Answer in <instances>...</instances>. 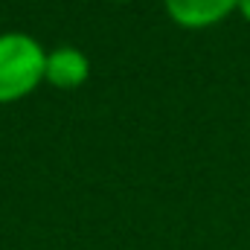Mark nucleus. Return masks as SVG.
Here are the masks:
<instances>
[{
  "instance_id": "1",
  "label": "nucleus",
  "mask_w": 250,
  "mask_h": 250,
  "mask_svg": "<svg viewBox=\"0 0 250 250\" xmlns=\"http://www.w3.org/2000/svg\"><path fill=\"white\" fill-rule=\"evenodd\" d=\"M47 50L26 32H0V105L29 96L44 82Z\"/></svg>"
},
{
  "instance_id": "2",
  "label": "nucleus",
  "mask_w": 250,
  "mask_h": 250,
  "mask_svg": "<svg viewBox=\"0 0 250 250\" xmlns=\"http://www.w3.org/2000/svg\"><path fill=\"white\" fill-rule=\"evenodd\" d=\"M90 76V62L79 47H56L47 53V64H44V82H50L53 87L62 90H73L82 87Z\"/></svg>"
},
{
  "instance_id": "3",
  "label": "nucleus",
  "mask_w": 250,
  "mask_h": 250,
  "mask_svg": "<svg viewBox=\"0 0 250 250\" xmlns=\"http://www.w3.org/2000/svg\"><path fill=\"white\" fill-rule=\"evenodd\" d=\"M169 18L187 29H204L239 9V0H163Z\"/></svg>"
},
{
  "instance_id": "4",
  "label": "nucleus",
  "mask_w": 250,
  "mask_h": 250,
  "mask_svg": "<svg viewBox=\"0 0 250 250\" xmlns=\"http://www.w3.org/2000/svg\"><path fill=\"white\" fill-rule=\"evenodd\" d=\"M239 12L245 15V21H250V0H239Z\"/></svg>"
},
{
  "instance_id": "5",
  "label": "nucleus",
  "mask_w": 250,
  "mask_h": 250,
  "mask_svg": "<svg viewBox=\"0 0 250 250\" xmlns=\"http://www.w3.org/2000/svg\"><path fill=\"white\" fill-rule=\"evenodd\" d=\"M120 3H123V0H120Z\"/></svg>"
}]
</instances>
